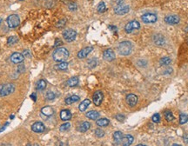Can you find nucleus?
<instances>
[{
  "instance_id": "f257e3e1",
  "label": "nucleus",
  "mask_w": 188,
  "mask_h": 146,
  "mask_svg": "<svg viewBox=\"0 0 188 146\" xmlns=\"http://www.w3.org/2000/svg\"><path fill=\"white\" fill-rule=\"evenodd\" d=\"M68 57H69V51L67 49L64 48V47H60V48L55 50L52 54V58H53L54 61L59 62V63L65 62V60L68 58Z\"/></svg>"
},
{
  "instance_id": "f03ea898",
  "label": "nucleus",
  "mask_w": 188,
  "mask_h": 146,
  "mask_svg": "<svg viewBox=\"0 0 188 146\" xmlns=\"http://www.w3.org/2000/svg\"><path fill=\"white\" fill-rule=\"evenodd\" d=\"M118 50L120 55L128 56L132 51V45L129 41H123V42L119 43V45L118 46Z\"/></svg>"
},
{
  "instance_id": "7ed1b4c3",
  "label": "nucleus",
  "mask_w": 188,
  "mask_h": 146,
  "mask_svg": "<svg viewBox=\"0 0 188 146\" xmlns=\"http://www.w3.org/2000/svg\"><path fill=\"white\" fill-rule=\"evenodd\" d=\"M15 91V85L13 83L0 84V97H5L12 94Z\"/></svg>"
},
{
  "instance_id": "20e7f679",
  "label": "nucleus",
  "mask_w": 188,
  "mask_h": 146,
  "mask_svg": "<svg viewBox=\"0 0 188 146\" xmlns=\"http://www.w3.org/2000/svg\"><path fill=\"white\" fill-rule=\"evenodd\" d=\"M7 24L9 26V28H16L20 24V18L19 16L17 14H12L7 17Z\"/></svg>"
},
{
  "instance_id": "39448f33",
  "label": "nucleus",
  "mask_w": 188,
  "mask_h": 146,
  "mask_svg": "<svg viewBox=\"0 0 188 146\" xmlns=\"http://www.w3.org/2000/svg\"><path fill=\"white\" fill-rule=\"evenodd\" d=\"M140 24L138 21L136 20H133V21H131L129 22L125 27V31L126 33H132L135 31H138L140 30Z\"/></svg>"
},
{
  "instance_id": "423d86ee",
  "label": "nucleus",
  "mask_w": 188,
  "mask_h": 146,
  "mask_svg": "<svg viewBox=\"0 0 188 146\" xmlns=\"http://www.w3.org/2000/svg\"><path fill=\"white\" fill-rule=\"evenodd\" d=\"M63 37L64 38L65 41L67 42H72L75 40L76 37H77V32L72 30V29H67L65 31H64L63 32Z\"/></svg>"
},
{
  "instance_id": "0eeeda50",
  "label": "nucleus",
  "mask_w": 188,
  "mask_h": 146,
  "mask_svg": "<svg viewBox=\"0 0 188 146\" xmlns=\"http://www.w3.org/2000/svg\"><path fill=\"white\" fill-rule=\"evenodd\" d=\"M141 19L145 24H153L157 21V16L154 13L147 12V13H145L144 15H142Z\"/></svg>"
},
{
  "instance_id": "6e6552de",
  "label": "nucleus",
  "mask_w": 188,
  "mask_h": 146,
  "mask_svg": "<svg viewBox=\"0 0 188 146\" xmlns=\"http://www.w3.org/2000/svg\"><path fill=\"white\" fill-rule=\"evenodd\" d=\"M129 10H130V8H129L128 5L119 4L117 7H115L114 12L118 15H124V14H126L127 12H129Z\"/></svg>"
},
{
  "instance_id": "1a4fd4ad",
  "label": "nucleus",
  "mask_w": 188,
  "mask_h": 146,
  "mask_svg": "<svg viewBox=\"0 0 188 146\" xmlns=\"http://www.w3.org/2000/svg\"><path fill=\"white\" fill-rule=\"evenodd\" d=\"M103 98H104V95H103L102 91H96L93 94V97L94 104L96 106H99L101 104L102 101H103Z\"/></svg>"
},
{
  "instance_id": "9d476101",
  "label": "nucleus",
  "mask_w": 188,
  "mask_h": 146,
  "mask_svg": "<svg viewBox=\"0 0 188 146\" xmlns=\"http://www.w3.org/2000/svg\"><path fill=\"white\" fill-rule=\"evenodd\" d=\"M125 100H126V103L129 106L131 107H133L137 104L138 103V97L135 95V94H128L126 97H125Z\"/></svg>"
},
{
  "instance_id": "9b49d317",
  "label": "nucleus",
  "mask_w": 188,
  "mask_h": 146,
  "mask_svg": "<svg viewBox=\"0 0 188 146\" xmlns=\"http://www.w3.org/2000/svg\"><path fill=\"white\" fill-rule=\"evenodd\" d=\"M25 58L23 56V54L19 53V52H15L11 56V61L13 64H20L24 61Z\"/></svg>"
},
{
  "instance_id": "f8f14e48",
  "label": "nucleus",
  "mask_w": 188,
  "mask_h": 146,
  "mask_svg": "<svg viewBox=\"0 0 188 146\" xmlns=\"http://www.w3.org/2000/svg\"><path fill=\"white\" fill-rule=\"evenodd\" d=\"M103 58L106 61H112L115 59V53L111 49H107L103 53Z\"/></svg>"
},
{
  "instance_id": "ddd939ff",
  "label": "nucleus",
  "mask_w": 188,
  "mask_h": 146,
  "mask_svg": "<svg viewBox=\"0 0 188 146\" xmlns=\"http://www.w3.org/2000/svg\"><path fill=\"white\" fill-rule=\"evenodd\" d=\"M93 46H88V47L82 49L78 53V58H86L93 51Z\"/></svg>"
},
{
  "instance_id": "4468645a",
  "label": "nucleus",
  "mask_w": 188,
  "mask_h": 146,
  "mask_svg": "<svg viewBox=\"0 0 188 146\" xmlns=\"http://www.w3.org/2000/svg\"><path fill=\"white\" fill-rule=\"evenodd\" d=\"M31 130H33L34 132L41 133V132H43L44 130H46V127L43 124V123H41V122H36V123H34L31 125Z\"/></svg>"
},
{
  "instance_id": "2eb2a0df",
  "label": "nucleus",
  "mask_w": 188,
  "mask_h": 146,
  "mask_svg": "<svg viewBox=\"0 0 188 146\" xmlns=\"http://www.w3.org/2000/svg\"><path fill=\"white\" fill-rule=\"evenodd\" d=\"M179 17L175 15H171L165 17V22L168 24H177L179 23Z\"/></svg>"
},
{
  "instance_id": "dca6fc26",
  "label": "nucleus",
  "mask_w": 188,
  "mask_h": 146,
  "mask_svg": "<svg viewBox=\"0 0 188 146\" xmlns=\"http://www.w3.org/2000/svg\"><path fill=\"white\" fill-rule=\"evenodd\" d=\"M134 141V138L132 135H125V137H123L121 144L123 146H130Z\"/></svg>"
},
{
  "instance_id": "f3484780",
  "label": "nucleus",
  "mask_w": 188,
  "mask_h": 146,
  "mask_svg": "<svg viewBox=\"0 0 188 146\" xmlns=\"http://www.w3.org/2000/svg\"><path fill=\"white\" fill-rule=\"evenodd\" d=\"M60 118L63 121H68L72 118V113L69 110H63L60 111Z\"/></svg>"
},
{
  "instance_id": "a211bd4d",
  "label": "nucleus",
  "mask_w": 188,
  "mask_h": 146,
  "mask_svg": "<svg viewBox=\"0 0 188 146\" xmlns=\"http://www.w3.org/2000/svg\"><path fill=\"white\" fill-rule=\"evenodd\" d=\"M41 113L46 117H51L54 114V111L51 106H45L41 109Z\"/></svg>"
},
{
  "instance_id": "6ab92c4d",
  "label": "nucleus",
  "mask_w": 188,
  "mask_h": 146,
  "mask_svg": "<svg viewBox=\"0 0 188 146\" xmlns=\"http://www.w3.org/2000/svg\"><path fill=\"white\" fill-rule=\"evenodd\" d=\"M90 104H91V100L90 99H85L80 104H79V106H78V109H79V111H85L87 108H88V106L90 105Z\"/></svg>"
},
{
  "instance_id": "aec40b11",
  "label": "nucleus",
  "mask_w": 188,
  "mask_h": 146,
  "mask_svg": "<svg viewBox=\"0 0 188 146\" xmlns=\"http://www.w3.org/2000/svg\"><path fill=\"white\" fill-rule=\"evenodd\" d=\"M122 138H123V134H122L121 131H116V132H114V134H113V140H114L115 144H117V145L120 144L121 141H122Z\"/></svg>"
},
{
  "instance_id": "412c9836",
  "label": "nucleus",
  "mask_w": 188,
  "mask_h": 146,
  "mask_svg": "<svg viewBox=\"0 0 188 146\" xmlns=\"http://www.w3.org/2000/svg\"><path fill=\"white\" fill-rule=\"evenodd\" d=\"M91 127V124L89 122H83L79 126H78V130L80 131V132H85L87 130L90 129Z\"/></svg>"
},
{
  "instance_id": "4be33fe9",
  "label": "nucleus",
  "mask_w": 188,
  "mask_h": 146,
  "mask_svg": "<svg viewBox=\"0 0 188 146\" xmlns=\"http://www.w3.org/2000/svg\"><path fill=\"white\" fill-rule=\"evenodd\" d=\"M46 88V80L40 79V80L38 81L37 84H36V89L38 91H44Z\"/></svg>"
},
{
  "instance_id": "5701e85b",
  "label": "nucleus",
  "mask_w": 188,
  "mask_h": 146,
  "mask_svg": "<svg viewBox=\"0 0 188 146\" xmlns=\"http://www.w3.org/2000/svg\"><path fill=\"white\" fill-rule=\"evenodd\" d=\"M79 100V97L77 96V95H72V96H70L67 98H65V104H72L74 103H76L77 101Z\"/></svg>"
},
{
  "instance_id": "b1692460",
  "label": "nucleus",
  "mask_w": 188,
  "mask_h": 146,
  "mask_svg": "<svg viewBox=\"0 0 188 146\" xmlns=\"http://www.w3.org/2000/svg\"><path fill=\"white\" fill-rule=\"evenodd\" d=\"M85 117H88L89 119L96 120L99 117V113L98 111H88L87 113L85 114Z\"/></svg>"
},
{
  "instance_id": "393cba45",
  "label": "nucleus",
  "mask_w": 188,
  "mask_h": 146,
  "mask_svg": "<svg viewBox=\"0 0 188 146\" xmlns=\"http://www.w3.org/2000/svg\"><path fill=\"white\" fill-rule=\"evenodd\" d=\"M154 42L157 45H163L165 44V39H164V37L158 34L154 37Z\"/></svg>"
},
{
  "instance_id": "a878e982",
  "label": "nucleus",
  "mask_w": 188,
  "mask_h": 146,
  "mask_svg": "<svg viewBox=\"0 0 188 146\" xmlns=\"http://www.w3.org/2000/svg\"><path fill=\"white\" fill-rule=\"evenodd\" d=\"M78 78L77 77H72L68 81H67V85L69 87H75L76 85H78Z\"/></svg>"
},
{
  "instance_id": "bb28decb",
  "label": "nucleus",
  "mask_w": 188,
  "mask_h": 146,
  "mask_svg": "<svg viewBox=\"0 0 188 146\" xmlns=\"http://www.w3.org/2000/svg\"><path fill=\"white\" fill-rule=\"evenodd\" d=\"M109 123L110 121L108 119H106V118H101V119H98L96 122L97 125H98L100 127H106V126H107L109 124Z\"/></svg>"
},
{
  "instance_id": "cd10ccee",
  "label": "nucleus",
  "mask_w": 188,
  "mask_h": 146,
  "mask_svg": "<svg viewBox=\"0 0 188 146\" xmlns=\"http://www.w3.org/2000/svg\"><path fill=\"white\" fill-rule=\"evenodd\" d=\"M164 115H165V117H166V121L171 122L172 120H174V117H173V115H172L171 111H166Z\"/></svg>"
},
{
  "instance_id": "c85d7f7f",
  "label": "nucleus",
  "mask_w": 188,
  "mask_h": 146,
  "mask_svg": "<svg viewBox=\"0 0 188 146\" xmlns=\"http://www.w3.org/2000/svg\"><path fill=\"white\" fill-rule=\"evenodd\" d=\"M55 68L57 70H64L68 68V64L66 62H61L59 65H57L55 66Z\"/></svg>"
},
{
  "instance_id": "c756f323",
  "label": "nucleus",
  "mask_w": 188,
  "mask_h": 146,
  "mask_svg": "<svg viewBox=\"0 0 188 146\" xmlns=\"http://www.w3.org/2000/svg\"><path fill=\"white\" fill-rule=\"evenodd\" d=\"M159 64L163 66H166V65H170L171 64V59L167 57H165V58H162L159 61Z\"/></svg>"
},
{
  "instance_id": "7c9ffc66",
  "label": "nucleus",
  "mask_w": 188,
  "mask_h": 146,
  "mask_svg": "<svg viewBox=\"0 0 188 146\" xmlns=\"http://www.w3.org/2000/svg\"><path fill=\"white\" fill-rule=\"evenodd\" d=\"M17 41H18V38H17L16 36H12V37H8V39H7V44H8L9 45H14L16 43H17Z\"/></svg>"
},
{
  "instance_id": "2f4dec72",
  "label": "nucleus",
  "mask_w": 188,
  "mask_h": 146,
  "mask_svg": "<svg viewBox=\"0 0 188 146\" xmlns=\"http://www.w3.org/2000/svg\"><path fill=\"white\" fill-rule=\"evenodd\" d=\"M187 121H188V115H187V114H185V113L180 114V116H179V123H180L181 124H186Z\"/></svg>"
},
{
  "instance_id": "473e14b6",
  "label": "nucleus",
  "mask_w": 188,
  "mask_h": 146,
  "mask_svg": "<svg viewBox=\"0 0 188 146\" xmlns=\"http://www.w3.org/2000/svg\"><path fill=\"white\" fill-rule=\"evenodd\" d=\"M106 4H105L104 2H101V3L98 4V12L99 13H102V12H106Z\"/></svg>"
},
{
  "instance_id": "72a5a7b5",
  "label": "nucleus",
  "mask_w": 188,
  "mask_h": 146,
  "mask_svg": "<svg viewBox=\"0 0 188 146\" xmlns=\"http://www.w3.org/2000/svg\"><path fill=\"white\" fill-rule=\"evenodd\" d=\"M70 127H71V124H70V123H65V124H62V125L59 127V130L64 132V131H66V130H69Z\"/></svg>"
},
{
  "instance_id": "f704fd0d",
  "label": "nucleus",
  "mask_w": 188,
  "mask_h": 146,
  "mask_svg": "<svg viewBox=\"0 0 188 146\" xmlns=\"http://www.w3.org/2000/svg\"><path fill=\"white\" fill-rule=\"evenodd\" d=\"M95 135L98 137H103L105 136V131L102 130L101 129H97V130H95Z\"/></svg>"
},
{
  "instance_id": "c9c22d12",
  "label": "nucleus",
  "mask_w": 188,
  "mask_h": 146,
  "mask_svg": "<svg viewBox=\"0 0 188 146\" xmlns=\"http://www.w3.org/2000/svg\"><path fill=\"white\" fill-rule=\"evenodd\" d=\"M46 97L47 100H50V101H51V100H53L56 96H55V94H54L52 91H48L46 93Z\"/></svg>"
},
{
  "instance_id": "e433bc0d",
  "label": "nucleus",
  "mask_w": 188,
  "mask_h": 146,
  "mask_svg": "<svg viewBox=\"0 0 188 146\" xmlns=\"http://www.w3.org/2000/svg\"><path fill=\"white\" fill-rule=\"evenodd\" d=\"M88 65L90 68H94L96 65H97V59L96 58H93L91 60L88 61Z\"/></svg>"
},
{
  "instance_id": "4c0bfd02",
  "label": "nucleus",
  "mask_w": 188,
  "mask_h": 146,
  "mask_svg": "<svg viewBox=\"0 0 188 146\" xmlns=\"http://www.w3.org/2000/svg\"><path fill=\"white\" fill-rule=\"evenodd\" d=\"M153 121L154 122V123H156V124H158L159 122H160V116L158 115V113L154 114L153 116Z\"/></svg>"
},
{
  "instance_id": "58836bf2",
  "label": "nucleus",
  "mask_w": 188,
  "mask_h": 146,
  "mask_svg": "<svg viewBox=\"0 0 188 146\" xmlns=\"http://www.w3.org/2000/svg\"><path fill=\"white\" fill-rule=\"evenodd\" d=\"M68 8L71 10V11H75L76 9H77V4H75V3H70L69 4V5H68Z\"/></svg>"
},
{
  "instance_id": "ea45409f",
  "label": "nucleus",
  "mask_w": 188,
  "mask_h": 146,
  "mask_svg": "<svg viewBox=\"0 0 188 146\" xmlns=\"http://www.w3.org/2000/svg\"><path fill=\"white\" fill-rule=\"evenodd\" d=\"M116 118H117V120H119V122H122V121L125 120V116H124V115H121V114H119V115L116 116Z\"/></svg>"
},
{
  "instance_id": "a19ab883",
  "label": "nucleus",
  "mask_w": 188,
  "mask_h": 146,
  "mask_svg": "<svg viewBox=\"0 0 188 146\" xmlns=\"http://www.w3.org/2000/svg\"><path fill=\"white\" fill-rule=\"evenodd\" d=\"M65 22H66L65 19H62L61 21H59V22L57 24V27H62V26H64V24H65Z\"/></svg>"
},
{
  "instance_id": "79ce46f5",
  "label": "nucleus",
  "mask_w": 188,
  "mask_h": 146,
  "mask_svg": "<svg viewBox=\"0 0 188 146\" xmlns=\"http://www.w3.org/2000/svg\"><path fill=\"white\" fill-rule=\"evenodd\" d=\"M63 45L62 41H61V40H59V38H57V39H56V42H55V45H54V46H56V47H57V46H59V45Z\"/></svg>"
},
{
  "instance_id": "37998d69",
  "label": "nucleus",
  "mask_w": 188,
  "mask_h": 146,
  "mask_svg": "<svg viewBox=\"0 0 188 146\" xmlns=\"http://www.w3.org/2000/svg\"><path fill=\"white\" fill-rule=\"evenodd\" d=\"M109 29H111V30H114V32H116L118 31L117 27H115V26H109Z\"/></svg>"
},
{
  "instance_id": "c03bdc74",
  "label": "nucleus",
  "mask_w": 188,
  "mask_h": 146,
  "mask_svg": "<svg viewBox=\"0 0 188 146\" xmlns=\"http://www.w3.org/2000/svg\"><path fill=\"white\" fill-rule=\"evenodd\" d=\"M31 97L33 99V101H36V100H37V97H36V94H35V93H33L31 96Z\"/></svg>"
},
{
  "instance_id": "a18cd8bd",
  "label": "nucleus",
  "mask_w": 188,
  "mask_h": 146,
  "mask_svg": "<svg viewBox=\"0 0 188 146\" xmlns=\"http://www.w3.org/2000/svg\"><path fill=\"white\" fill-rule=\"evenodd\" d=\"M172 146H181L180 145H177V144H174V145H172Z\"/></svg>"
},
{
  "instance_id": "49530a36",
  "label": "nucleus",
  "mask_w": 188,
  "mask_h": 146,
  "mask_svg": "<svg viewBox=\"0 0 188 146\" xmlns=\"http://www.w3.org/2000/svg\"><path fill=\"white\" fill-rule=\"evenodd\" d=\"M136 146H146V145H136Z\"/></svg>"
},
{
  "instance_id": "de8ad7c7",
  "label": "nucleus",
  "mask_w": 188,
  "mask_h": 146,
  "mask_svg": "<svg viewBox=\"0 0 188 146\" xmlns=\"http://www.w3.org/2000/svg\"><path fill=\"white\" fill-rule=\"evenodd\" d=\"M1 22H2V18H0V24H1Z\"/></svg>"
},
{
  "instance_id": "09e8293b",
  "label": "nucleus",
  "mask_w": 188,
  "mask_h": 146,
  "mask_svg": "<svg viewBox=\"0 0 188 146\" xmlns=\"http://www.w3.org/2000/svg\"><path fill=\"white\" fill-rule=\"evenodd\" d=\"M28 146H38V145H28Z\"/></svg>"
},
{
  "instance_id": "8fccbe9b",
  "label": "nucleus",
  "mask_w": 188,
  "mask_h": 146,
  "mask_svg": "<svg viewBox=\"0 0 188 146\" xmlns=\"http://www.w3.org/2000/svg\"><path fill=\"white\" fill-rule=\"evenodd\" d=\"M187 44H188V38H187Z\"/></svg>"
},
{
  "instance_id": "3c124183",
  "label": "nucleus",
  "mask_w": 188,
  "mask_h": 146,
  "mask_svg": "<svg viewBox=\"0 0 188 146\" xmlns=\"http://www.w3.org/2000/svg\"><path fill=\"white\" fill-rule=\"evenodd\" d=\"M20 1H23V0H20Z\"/></svg>"
}]
</instances>
